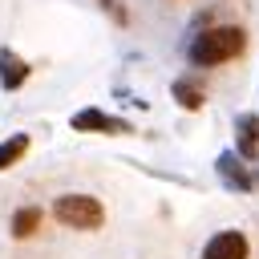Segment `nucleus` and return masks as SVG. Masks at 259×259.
Returning a JSON list of instances; mask_svg holds the SVG:
<instances>
[{"label":"nucleus","mask_w":259,"mask_h":259,"mask_svg":"<svg viewBox=\"0 0 259 259\" xmlns=\"http://www.w3.org/2000/svg\"><path fill=\"white\" fill-rule=\"evenodd\" d=\"M243 49H247V32L239 24H214V28H202L198 36H190L186 61L198 65V69H214V65L243 57Z\"/></svg>","instance_id":"f257e3e1"},{"label":"nucleus","mask_w":259,"mask_h":259,"mask_svg":"<svg viewBox=\"0 0 259 259\" xmlns=\"http://www.w3.org/2000/svg\"><path fill=\"white\" fill-rule=\"evenodd\" d=\"M170 93H174V101H178L182 109H190V113L206 105V89H202L194 77H178V81L170 85Z\"/></svg>","instance_id":"1a4fd4ad"},{"label":"nucleus","mask_w":259,"mask_h":259,"mask_svg":"<svg viewBox=\"0 0 259 259\" xmlns=\"http://www.w3.org/2000/svg\"><path fill=\"white\" fill-rule=\"evenodd\" d=\"M28 150H32V138H28V134H8V138L0 142V174L12 170Z\"/></svg>","instance_id":"9d476101"},{"label":"nucleus","mask_w":259,"mask_h":259,"mask_svg":"<svg viewBox=\"0 0 259 259\" xmlns=\"http://www.w3.org/2000/svg\"><path fill=\"white\" fill-rule=\"evenodd\" d=\"M219 178H223L231 190H251V186H255V174H251V170L243 166V158L231 154V150L219 154Z\"/></svg>","instance_id":"0eeeda50"},{"label":"nucleus","mask_w":259,"mask_h":259,"mask_svg":"<svg viewBox=\"0 0 259 259\" xmlns=\"http://www.w3.org/2000/svg\"><path fill=\"white\" fill-rule=\"evenodd\" d=\"M69 125L77 130V134H130V121H121V117H109L105 109H77L73 117H69Z\"/></svg>","instance_id":"7ed1b4c3"},{"label":"nucleus","mask_w":259,"mask_h":259,"mask_svg":"<svg viewBox=\"0 0 259 259\" xmlns=\"http://www.w3.org/2000/svg\"><path fill=\"white\" fill-rule=\"evenodd\" d=\"M36 231H40V206H36V202L16 206L12 219H8V235H12V239H32Z\"/></svg>","instance_id":"6e6552de"},{"label":"nucleus","mask_w":259,"mask_h":259,"mask_svg":"<svg viewBox=\"0 0 259 259\" xmlns=\"http://www.w3.org/2000/svg\"><path fill=\"white\" fill-rule=\"evenodd\" d=\"M53 219L69 231H101L105 227V206L97 194H85V190H69V194H57L53 198Z\"/></svg>","instance_id":"f03ea898"},{"label":"nucleus","mask_w":259,"mask_h":259,"mask_svg":"<svg viewBox=\"0 0 259 259\" xmlns=\"http://www.w3.org/2000/svg\"><path fill=\"white\" fill-rule=\"evenodd\" d=\"M101 8L117 20V24H130V12H125V0H101Z\"/></svg>","instance_id":"9b49d317"},{"label":"nucleus","mask_w":259,"mask_h":259,"mask_svg":"<svg viewBox=\"0 0 259 259\" xmlns=\"http://www.w3.org/2000/svg\"><path fill=\"white\" fill-rule=\"evenodd\" d=\"M235 154L243 162L259 158V113H239L235 117Z\"/></svg>","instance_id":"39448f33"},{"label":"nucleus","mask_w":259,"mask_h":259,"mask_svg":"<svg viewBox=\"0 0 259 259\" xmlns=\"http://www.w3.org/2000/svg\"><path fill=\"white\" fill-rule=\"evenodd\" d=\"M28 61L20 57V53H12V49H0V89L4 93H16L24 81H28Z\"/></svg>","instance_id":"423d86ee"},{"label":"nucleus","mask_w":259,"mask_h":259,"mask_svg":"<svg viewBox=\"0 0 259 259\" xmlns=\"http://www.w3.org/2000/svg\"><path fill=\"white\" fill-rule=\"evenodd\" d=\"M202 259H251V243L243 231H219L206 239Z\"/></svg>","instance_id":"20e7f679"}]
</instances>
